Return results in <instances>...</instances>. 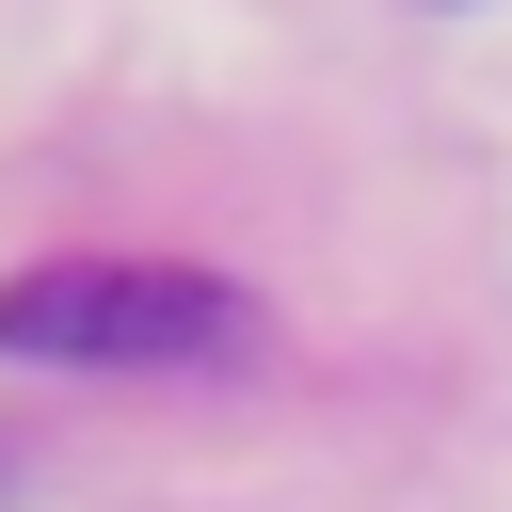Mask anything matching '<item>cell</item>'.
Listing matches in <instances>:
<instances>
[{"mask_svg":"<svg viewBox=\"0 0 512 512\" xmlns=\"http://www.w3.org/2000/svg\"><path fill=\"white\" fill-rule=\"evenodd\" d=\"M0 352H32V368H240L256 304L192 256H32L0 288Z\"/></svg>","mask_w":512,"mask_h":512,"instance_id":"obj_1","label":"cell"}]
</instances>
